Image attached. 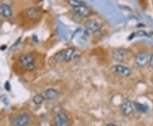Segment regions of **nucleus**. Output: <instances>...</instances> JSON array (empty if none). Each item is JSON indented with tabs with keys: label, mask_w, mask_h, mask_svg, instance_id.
Returning <instances> with one entry per match:
<instances>
[{
	"label": "nucleus",
	"mask_w": 153,
	"mask_h": 126,
	"mask_svg": "<svg viewBox=\"0 0 153 126\" xmlns=\"http://www.w3.org/2000/svg\"><path fill=\"white\" fill-rule=\"evenodd\" d=\"M149 59H150V55L148 54V52H146V51H140V52L137 53V55H135L134 61H135L137 66L144 67L148 64Z\"/></svg>",
	"instance_id": "423d86ee"
},
{
	"label": "nucleus",
	"mask_w": 153,
	"mask_h": 126,
	"mask_svg": "<svg viewBox=\"0 0 153 126\" xmlns=\"http://www.w3.org/2000/svg\"><path fill=\"white\" fill-rule=\"evenodd\" d=\"M105 126H117V125H115V124H112V123H108V124H106V125Z\"/></svg>",
	"instance_id": "a211bd4d"
},
{
	"label": "nucleus",
	"mask_w": 153,
	"mask_h": 126,
	"mask_svg": "<svg viewBox=\"0 0 153 126\" xmlns=\"http://www.w3.org/2000/svg\"><path fill=\"white\" fill-rule=\"evenodd\" d=\"M55 126H68V125H69V117L65 113L60 112L55 115Z\"/></svg>",
	"instance_id": "6e6552de"
},
{
	"label": "nucleus",
	"mask_w": 153,
	"mask_h": 126,
	"mask_svg": "<svg viewBox=\"0 0 153 126\" xmlns=\"http://www.w3.org/2000/svg\"><path fill=\"white\" fill-rule=\"evenodd\" d=\"M19 61L22 67L27 71H32L36 66V59L33 55L30 54H24L21 55Z\"/></svg>",
	"instance_id": "f03ea898"
},
{
	"label": "nucleus",
	"mask_w": 153,
	"mask_h": 126,
	"mask_svg": "<svg viewBox=\"0 0 153 126\" xmlns=\"http://www.w3.org/2000/svg\"><path fill=\"white\" fill-rule=\"evenodd\" d=\"M134 108L139 113H146L148 112V110H149V107L146 105L140 103V102H135L134 103Z\"/></svg>",
	"instance_id": "ddd939ff"
},
{
	"label": "nucleus",
	"mask_w": 153,
	"mask_h": 126,
	"mask_svg": "<svg viewBox=\"0 0 153 126\" xmlns=\"http://www.w3.org/2000/svg\"><path fill=\"white\" fill-rule=\"evenodd\" d=\"M43 96L45 100L48 101H54L59 97V91L55 89V88H48L46 89H44V92L42 93Z\"/></svg>",
	"instance_id": "1a4fd4ad"
},
{
	"label": "nucleus",
	"mask_w": 153,
	"mask_h": 126,
	"mask_svg": "<svg viewBox=\"0 0 153 126\" xmlns=\"http://www.w3.org/2000/svg\"><path fill=\"white\" fill-rule=\"evenodd\" d=\"M12 14H13V12H12L10 6L6 4H2L0 5V15L2 16L8 18V17H10Z\"/></svg>",
	"instance_id": "f8f14e48"
},
{
	"label": "nucleus",
	"mask_w": 153,
	"mask_h": 126,
	"mask_svg": "<svg viewBox=\"0 0 153 126\" xmlns=\"http://www.w3.org/2000/svg\"><path fill=\"white\" fill-rule=\"evenodd\" d=\"M111 71L114 74L120 76V77H129L131 75L132 70L128 67L124 65H121V64H116L111 67Z\"/></svg>",
	"instance_id": "7ed1b4c3"
},
{
	"label": "nucleus",
	"mask_w": 153,
	"mask_h": 126,
	"mask_svg": "<svg viewBox=\"0 0 153 126\" xmlns=\"http://www.w3.org/2000/svg\"><path fill=\"white\" fill-rule=\"evenodd\" d=\"M72 10L74 12V14L78 16L79 17H88L91 14V11L87 7V5H82L72 8Z\"/></svg>",
	"instance_id": "9d476101"
},
{
	"label": "nucleus",
	"mask_w": 153,
	"mask_h": 126,
	"mask_svg": "<svg viewBox=\"0 0 153 126\" xmlns=\"http://www.w3.org/2000/svg\"><path fill=\"white\" fill-rule=\"evenodd\" d=\"M68 4H69L72 8L78 7V6L86 5V3L83 2V1H81V0H70V1H68Z\"/></svg>",
	"instance_id": "2eb2a0df"
},
{
	"label": "nucleus",
	"mask_w": 153,
	"mask_h": 126,
	"mask_svg": "<svg viewBox=\"0 0 153 126\" xmlns=\"http://www.w3.org/2000/svg\"><path fill=\"white\" fill-rule=\"evenodd\" d=\"M44 100H45V99H44V97L43 96L42 94H37V95H35L33 96V101L34 104L41 105L44 101Z\"/></svg>",
	"instance_id": "4468645a"
},
{
	"label": "nucleus",
	"mask_w": 153,
	"mask_h": 126,
	"mask_svg": "<svg viewBox=\"0 0 153 126\" xmlns=\"http://www.w3.org/2000/svg\"><path fill=\"white\" fill-rule=\"evenodd\" d=\"M31 121V116L28 113H21L12 119L14 126H27Z\"/></svg>",
	"instance_id": "20e7f679"
},
{
	"label": "nucleus",
	"mask_w": 153,
	"mask_h": 126,
	"mask_svg": "<svg viewBox=\"0 0 153 126\" xmlns=\"http://www.w3.org/2000/svg\"><path fill=\"white\" fill-rule=\"evenodd\" d=\"M27 16L30 18H34V17H36L38 15V10L37 8H35V7H32L29 10H27Z\"/></svg>",
	"instance_id": "dca6fc26"
},
{
	"label": "nucleus",
	"mask_w": 153,
	"mask_h": 126,
	"mask_svg": "<svg viewBox=\"0 0 153 126\" xmlns=\"http://www.w3.org/2000/svg\"><path fill=\"white\" fill-rule=\"evenodd\" d=\"M148 65L150 66V67L153 69V54L150 55V59H149V62H148Z\"/></svg>",
	"instance_id": "f3484780"
},
{
	"label": "nucleus",
	"mask_w": 153,
	"mask_h": 126,
	"mask_svg": "<svg viewBox=\"0 0 153 126\" xmlns=\"http://www.w3.org/2000/svg\"><path fill=\"white\" fill-rule=\"evenodd\" d=\"M84 26L86 28V31L88 33H99L103 28V24L101 22H98V21H95V20L88 21Z\"/></svg>",
	"instance_id": "39448f33"
},
{
	"label": "nucleus",
	"mask_w": 153,
	"mask_h": 126,
	"mask_svg": "<svg viewBox=\"0 0 153 126\" xmlns=\"http://www.w3.org/2000/svg\"><path fill=\"white\" fill-rule=\"evenodd\" d=\"M74 54H75V49L73 48H67L56 53L54 56V59L57 62H62V61L68 62L72 60V58L74 57Z\"/></svg>",
	"instance_id": "f257e3e1"
},
{
	"label": "nucleus",
	"mask_w": 153,
	"mask_h": 126,
	"mask_svg": "<svg viewBox=\"0 0 153 126\" xmlns=\"http://www.w3.org/2000/svg\"><path fill=\"white\" fill-rule=\"evenodd\" d=\"M0 23H1V19H0Z\"/></svg>",
	"instance_id": "6ab92c4d"
},
{
	"label": "nucleus",
	"mask_w": 153,
	"mask_h": 126,
	"mask_svg": "<svg viewBox=\"0 0 153 126\" xmlns=\"http://www.w3.org/2000/svg\"><path fill=\"white\" fill-rule=\"evenodd\" d=\"M120 110L122 113L125 116L131 115L134 113V111L135 110L134 108V103L130 101H124L120 106Z\"/></svg>",
	"instance_id": "0eeeda50"
},
{
	"label": "nucleus",
	"mask_w": 153,
	"mask_h": 126,
	"mask_svg": "<svg viewBox=\"0 0 153 126\" xmlns=\"http://www.w3.org/2000/svg\"><path fill=\"white\" fill-rule=\"evenodd\" d=\"M128 51L126 49H116L111 52V56L116 61H122L128 55Z\"/></svg>",
	"instance_id": "9b49d317"
}]
</instances>
